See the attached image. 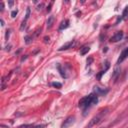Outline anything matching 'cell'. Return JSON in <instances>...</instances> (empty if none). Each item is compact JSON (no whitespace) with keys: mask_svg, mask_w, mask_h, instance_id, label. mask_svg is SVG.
Masks as SVG:
<instances>
[{"mask_svg":"<svg viewBox=\"0 0 128 128\" xmlns=\"http://www.w3.org/2000/svg\"><path fill=\"white\" fill-rule=\"evenodd\" d=\"M4 25V21H3V19H1V26H3Z\"/></svg>","mask_w":128,"mask_h":128,"instance_id":"cell-15","label":"cell"},{"mask_svg":"<svg viewBox=\"0 0 128 128\" xmlns=\"http://www.w3.org/2000/svg\"><path fill=\"white\" fill-rule=\"evenodd\" d=\"M74 41H69V42H67V43H65L64 45H62L59 49H58V51H63V50H67V49H69V48H72V46L74 45Z\"/></svg>","mask_w":128,"mask_h":128,"instance_id":"cell-6","label":"cell"},{"mask_svg":"<svg viewBox=\"0 0 128 128\" xmlns=\"http://www.w3.org/2000/svg\"><path fill=\"white\" fill-rule=\"evenodd\" d=\"M127 57H128V47H126V48L120 53V56H119V58H118V60H117V64H121Z\"/></svg>","mask_w":128,"mask_h":128,"instance_id":"cell-4","label":"cell"},{"mask_svg":"<svg viewBox=\"0 0 128 128\" xmlns=\"http://www.w3.org/2000/svg\"><path fill=\"white\" fill-rule=\"evenodd\" d=\"M53 21H54V17L53 16H50L47 20V28H51L52 27V24H53Z\"/></svg>","mask_w":128,"mask_h":128,"instance_id":"cell-11","label":"cell"},{"mask_svg":"<svg viewBox=\"0 0 128 128\" xmlns=\"http://www.w3.org/2000/svg\"><path fill=\"white\" fill-rule=\"evenodd\" d=\"M89 50H90V47H89V46H84V47L81 48V50H80V54H81V55H85L86 53L89 52Z\"/></svg>","mask_w":128,"mask_h":128,"instance_id":"cell-10","label":"cell"},{"mask_svg":"<svg viewBox=\"0 0 128 128\" xmlns=\"http://www.w3.org/2000/svg\"><path fill=\"white\" fill-rule=\"evenodd\" d=\"M123 36H124L123 32H122V31H118L117 33H115V34H114V35H113V36L111 37L110 41H111V42H118V41L122 40Z\"/></svg>","mask_w":128,"mask_h":128,"instance_id":"cell-5","label":"cell"},{"mask_svg":"<svg viewBox=\"0 0 128 128\" xmlns=\"http://www.w3.org/2000/svg\"><path fill=\"white\" fill-rule=\"evenodd\" d=\"M108 111H109V109H108V108H105V109L101 110V111H100L96 116H94V117L89 121V123L87 124L86 128H92V127H93V126H95L96 124L100 123V122L102 121V119L105 117V115L108 113Z\"/></svg>","mask_w":128,"mask_h":128,"instance_id":"cell-2","label":"cell"},{"mask_svg":"<svg viewBox=\"0 0 128 128\" xmlns=\"http://www.w3.org/2000/svg\"><path fill=\"white\" fill-rule=\"evenodd\" d=\"M128 17V6H126L123 10V13H122V18L123 19H126Z\"/></svg>","mask_w":128,"mask_h":128,"instance_id":"cell-12","label":"cell"},{"mask_svg":"<svg viewBox=\"0 0 128 128\" xmlns=\"http://www.w3.org/2000/svg\"><path fill=\"white\" fill-rule=\"evenodd\" d=\"M95 93L97 94V95H102V94H106L107 92H108V90L107 89H101L100 87H95Z\"/></svg>","mask_w":128,"mask_h":128,"instance_id":"cell-7","label":"cell"},{"mask_svg":"<svg viewBox=\"0 0 128 128\" xmlns=\"http://www.w3.org/2000/svg\"><path fill=\"white\" fill-rule=\"evenodd\" d=\"M69 26V20H65V21H62L60 27H59V30H63V29H66L67 27Z\"/></svg>","mask_w":128,"mask_h":128,"instance_id":"cell-9","label":"cell"},{"mask_svg":"<svg viewBox=\"0 0 128 128\" xmlns=\"http://www.w3.org/2000/svg\"><path fill=\"white\" fill-rule=\"evenodd\" d=\"M52 86H53V87H56V88H58V89H59V88H61V87H62V84H61V83H59V82H53V83H52Z\"/></svg>","mask_w":128,"mask_h":128,"instance_id":"cell-13","label":"cell"},{"mask_svg":"<svg viewBox=\"0 0 128 128\" xmlns=\"http://www.w3.org/2000/svg\"><path fill=\"white\" fill-rule=\"evenodd\" d=\"M97 102H98V95L96 93H91V94L81 98L78 106H79V108H81L85 112L87 109H89L90 107L95 105Z\"/></svg>","mask_w":128,"mask_h":128,"instance_id":"cell-1","label":"cell"},{"mask_svg":"<svg viewBox=\"0 0 128 128\" xmlns=\"http://www.w3.org/2000/svg\"><path fill=\"white\" fill-rule=\"evenodd\" d=\"M17 13H18L17 10H13V11L11 12V16H12V17H15V16L17 15Z\"/></svg>","mask_w":128,"mask_h":128,"instance_id":"cell-14","label":"cell"},{"mask_svg":"<svg viewBox=\"0 0 128 128\" xmlns=\"http://www.w3.org/2000/svg\"><path fill=\"white\" fill-rule=\"evenodd\" d=\"M75 121V117L74 116H69L66 120H64V122L61 125V128H68L69 126H71Z\"/></svg>","mask_w":128,"mask_h":128,"instance_id":"cell-3","label":"cell"},{"mask_svg":"<svg viewBox=\"0 0 128 128\" xmlns=\"http://www.w3.org/2000/svg\"><path fill=\"white\" fill-rule=\"evenodd\" d=\"M29 16H30V8H27V10H26V15H25V19L23 20V22H22V26H21V30L23 29V27L25 26V23H26V21L28 20V18H29Z\"/></svg>","mask_w":128,"mask_h":128,"instance_id":"cell-8","label":"cell"}]
</instances>
